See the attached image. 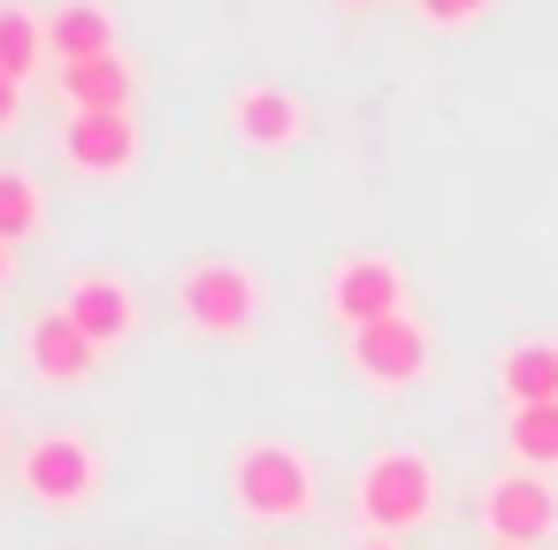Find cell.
<instances>
[{
	"instance_id": "obj_1",
	"label": "cell",
	"mask_w": 558,
	"mask_h": 550,
	"mask_svg": "<svg viewBox=\"0 0 558 550\" xmlns=\"http://www.w3.org/2000/svg\"><path fill=\"white\" fill-rule=\"evenodd\" d=\"M428 512H436L428 451L390 443V451H375L360 466V520H367V535H413V527H428Z\"/></svg>"
},
{
	"instance_id": "obj_2",
	"label": "cell",
	"mask_w": 558,
	"mask_h": 550,
	"mask_svg": "<svg viewBox=\"0 0 558 550\" xmlns=\"http://www.w3.org/2000/svg\"><path fill=\"white\" fill-rule=\"evenodd\" d=\"M230 497L245 520H306L314 512V466L291 443H245L230 459Z\"/></svg>"
},
{
	"instance_id": "obj_3",
	"label": "cell",
	"mask_w": 558,
	"mask_h": 550,
	"mask_svg": "<svg viewBox=\"0 0 558 550\" xmlns=\"http://www.w3.org/2000/svg\"><path fill=\"white\" fill-rule=\"evenodd\" d=\"M177 306L207 337H245L260 321V283L245 268H230V260H199V268L177 276Z\"/></svg>"
},
{
	"instance_id": "obj_4",
	"label": "cell",
	"mask_w": 558,
	"mask_h": 550,
	"mask_svg": "<svg viewBox=\"0 0 558 550\" xmlns=\"http://www.w3.org/2000/svg\"><path fill=\"white\" fill-rule=\"evenodd\" d=\"M482 520H489V535H497L505 550H535V542L558 527V489H550L535 466L497 474V481H489V497H482Z\"/></svg>"
},
{
	"instance_id": "obj_5",
	"label": "cell",
	"mask_w": 558,
	"mask_h": 550,
	"mask_svg": "<svg viewBox=\"0 0 558 550\" xmlns=\"http://www.w3.org/2000/svg\"><path fill=\"white\" fill-rule=\"evenodd\" d=\"M352 367L375 382V390H413L428 375V329L413 314H390V321H367L352 329Z\"/></svg>"
},
{
	"instance_id": "obj_6",
	"label": "cell",
	"mask_w": 558,
	"mask_h": 550,
	"mask_svg": "<svg viewBox=\"0 0 558 550\" xmlns=\"http://www.w3.org/2000/svg\"><path fill=\"white\" fill-rule=\"evenodd\" d=\"M16 481H24V497H39V504H85V497L100 489V459H93L85 436H39V443L16 459Z\"/></svg>"
},
{
	"instance_id": "obj_7",
	"label": "cell",
	"mask_w": 558,
	"mask_h": 550,
	"mask_svg": "<svg viewBox=\"0 0 558 550\" xmlns=\"http://www.w3.org/2000/svg\"><path fill=\"white\" fill-rule=\"evenodd\" d=\"M329 314H337L344 329H367V321L405 314V276H398V260H383V253L344 260V268L329 276Z\"/></svg>"
},
{
	"instance_id": "obj_8",
	"label": "cell",
	"mask_w": 558,
	"mask_h": 550,
	"mask_svg": "<svg viewBox=\"0 0 558 550\" xmlns=\"http://www.w3.org/2000/svg\"><path fill=\"white\" fill-rule=\"evenodd\" d=\"M62 154H70V169H85V176H131L138 169V123L131 115H116V108H77L70 115V131H62Z\"/></svg>"
},
{
	"instance_id": "obj_9",
	"label": "cell",
	"mask_w": 558,
	"mask_h": 550,
	"mask_svg": "<svg viewBox=\"0 0 558 550\" xmlns=\"http://www.w3.org/2000/svg\"><path fill=\"white\" fill-rule=\"evenodd\" d=\"M24 352H32V375L54 382V390H77V382H93V367H100V344H93L70 314H39L32 337H24Z\"/></svg>"
},
{
	"instance_id": "obj_10",
	"label": "cell",
	"mask_w": 558,
	"mask_h": 550,
	"mask_svg": "<svg viewBox=\"0 0 558 550\" xmlns=\"http://www.w3.org/2000/svg\"><path fill=\"white\" fill-rule=\"evenodd\" d=\"M62 314L108 352V344H123L131 329H138V306H131V283H116V276H77L70 291H62Z\"/></svg>"
},
{
	"instance_id": "obj_11",
	"label": "cell",
	"mask_w": 558,
	"mask_h": 550,
	"mask_svg": "<svg viewBox=\"0 0 558 550\" xmlns=\"http://www.w3.org/2000/svg\"><path fill=\"white\" fill-rule=\"evenodd\" d=\"M230 123H238L245 146H291V138L306 131V108H299V93H283V85H245V93L230 100Z\"/></svg>"
},
{
	"instance_id": "obj_12",
	"label": "cell",
	"mask_w": 558,
	"mask_h": 550,
	"mask_svg": "<svg viewBox=\"0 0 558 550\" xmlns=\"http://www.w3.org/2000/svg\"><path fill=\"white\" fill-rule=\"evenodd\" d=\"M62 93H70V108H116V115H131V62L123 54H93V62H62Z\"/></svg>"
},
{
	"instance_id": "obj_13",
	"label": "cell",
	"mask_w": 558,
	"mask_h": 550,
	"mask_svg": "<svg viewBox=\"0 0 558 550\" xmlns=\"http://www.w3.org/2000/svg\"><path fill=\"white\" fill-rule=\"evenodd\" d=\"M497 382H505L512 405H550L558 398V352L550 344H512L497 359Z\"/></svg>"
},
{
	"instance_id": "obj_14",
	"label": "cell",
	"mask_w": 558,
	"mask_h": 550,
	"mask_svg": "<svg viewBox=\"0 0 558 550\" xmlns=\"http://www.w3.org/2000/svg\"><path fill=\"white\" fill-rule=\"evenodd\" d=\"M47 47H54V62H93V54H116V32H108V16L100 9H62V16H47Z\"/></svg>"
},
{
	"instance_id": "obj_15",
	"label": "cell",
	"mask_w": 558,
	"mask_h": 550,
	"mask_svg": "<svg viewBox=\"0 0 558 550\" xmlns=\"http://www.w3.org/2000/svg\"><path fill=\"white\" fill-rule=\"evenodd\" d=\"M505 443H512V459L520 466H558V398L550 405H512V420H505Z\"/></svg>"
},
{
	"instance_id": "obj_16",
	"label": "cell",
	"mask_w": 558,
	"mask_h": 550,
	"mask_svg": "<svg viewBox=\"0 0 558 550\" xmlns=\"http://www.w3.org/2000/svg\"><path fill=\"white\" fill-rule=\"evenodd\" d=\"M47 54H54V47H47V24H39V16H24V9H0V70H9V77L24 85V77H32Z\"/></svg>"
},
{
	"instance_id": "obj_17",
	"label": "cell",
	"mask_w": 558,
	"mask_h": 550,
	"mask_svg": "<svg viewBox=\"0 0 558 550\" xmlns=\"http://www.w3.org/2000/svg\"><path fill=\"white\" fill-rule=\"evenodd\" d=\"M39 230V192H32V176H16V169H0V237H32Z\"/></svg>"
},
{
	"instance_id": "obj_18",
	"label": "cell",
	"mask_w": 558,
	"mask_h": 550,
	"mask_svg": "<svg viewBox=\"0 0 558 550\" xmlns=\"http://www.w3.org/2000/svg\"><path fill=\"white\" fill-rule=\"evenodd\" d=\"M482 9H489V0H421V16H428V24H474Z\"/></svg>"
},
{
	"instance_id": "obj_19",
	"label": "cell",
	"mask_w": 558,
	"mask_h": 550,
	"mask_svg": "<svg viewBox=\"0 0 558 550\" xmlns=\"http://www.w3.org/2000/svg\"><path fill=\"white\" fill-rule=\"evenodd\" d=\"M16 115H24V85H16L9 70H0V131H9Z\"/></svg>"
},
{
	"instance_id": "obj_20",
	"label": "cell",
	"mask_w": 558,
	"mask_h": 550,
	"mask_svg": "<svg viewBox=\"0 0 558 550\" xmlns=\"http://www.w3.org/2000/svg\"><path fill=\"white\" fill-rule=\"evenodd\" d=\"M9 276H16V245L0 237V291H9Z\"/></svg>"
},
{
	"instance_id": "obj_21",
	"label": "cell",
	"mask_w": 558,
	"mask_h": 550,
	"mask_svg": "<svg viewBox=\"0 0 558 550\" xmlns=\"http://www.w3.org/2000/svg\"><path fill=\"white\" fill-rule=\"evenodd\" d=\"M352 550H398V535H367V542H352Z\"/></svg>"
},
{
	"instance_id": "obj_22",
	"label": "cell",
	"mask_w": 558,
	"mask_h": 550,
	"mask_svg": "<svg viewBox=\"0 0 558 550\" xmlns=\"http://www.w3.org/2000/svg\"><path fill=\"white\" fill-rule=\"evenodd\" d=\"M352 9H367V0H352Z\"/></svg>"
},
{
	"instance_id": "obj_23",
	"label": "cell",
	"mask_w": 558,
	"mask_h": 550,
	"mask_svg": "<svg viewBox=\"0 0 558 550\" xmlns=\"http://www.w3.org/2000/svg\"><path fill=\"white\" fill-rule=\"evenodd\" d=\"M497 550H505V542H497Z\"/></svg>"
}]
</instances>
